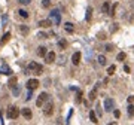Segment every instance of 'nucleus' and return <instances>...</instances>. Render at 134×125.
<instances>
[{
    "label": "nucleus",
    "mask_w": 134,
    "mask_h": 125,
    "mask_svg": "<svg viewBox=\"0 0 134 125\" xmlns=\"http://www.w3.org/2000/svg\"><path fill=\"white\" fill-rule=\"evenodd\" d=\"M37 55H39V57H46V55H48L46 48H45V46H39V49H37Z\"/></svg>",
    "instance_id": "obj_15"
},
{
    "label": "nucleus",
    "mask_w": 134,
    "mask_h": 125,
    "mask_svg": "<svg viewBox=\"0 0 134 125\" xmlns=\"http://www.w3.org/2000/svg\"><path fill=\"white\" fill-rule=\"evenodd\" d=\"M113 115H115V118H119L121 116V112L119 110H113Z\"/></svg>",
    "instance_id": "obj_33"
},
{
    "label": "nucleus",
    "mask_w": 134,
    "mask_h": 125,
    "mask_svg": "<svg viewBox=\"0 0 134 125\" xmlns=\"http://www.w3.org/2000/svg\"><path fill=\"white\" fill-rule=\"evenodd\" d=\"M0 73H1V75H6V76H10V75H12V69H10L7 64H3V66L0 67Z\"/></svg>",
    "instance_id": "obj_8"
},
{
    "label": "nucleus",
    "mask_w": 134,
    "mask_h": 125,
    "mask_svg": "<svg viewBox=\"0 0 134 125\" xmlns=\"http://www.w3.org/2000/svg\"><path fill=\"white\" fill-rule=\"evenodd\" d=\"M97 88H98V85H97V86H95L91 92H89V100H91V101H94V100H95V97H97Z\"/></svg>",
    "instance_id": "obj_16"
},
{
    "label": "nucleus",
    "mask_w": 134,
    "mask_h": 125,
    "mask_svg": "<svg viewBox=\"0 0 134 125\" xmlns=\"http://www.w3.org/2000/svg\"><path fill=\"white\" fill-rule=\"evenodd\" d=\"M27 89H30V91H33V89H36L37 86H39V81L37 79H30V81H27Z\"/></svg>",
    "instance_id": "obj_6"
},
{
    "label": "nucleus",
    "mask_w": 134,
    "mask_h": 125,
    "mask_svg": "<svg viewBox=\"0 0 134 125\" xmlns=\"http://www.w3.org/2000/svg\"><path fill=\"white\" fill-rule=\"evenodd\" d=\"M48 98H49V95H48L46 92H42V94L39 95V98L36 100V106H37V107H42V106H43V103H45V101H48Z\"/></svg>",
    "instance_id": "obj_4"
},
{
    "label": "nucleus",
    "mask_w": 134,
    "mask_h": 125,
    "mask_svg": "<svg viewBox=\"0 0 134 125\" xmlns=\"http://www.w3.org/2000/svg\"><path fill=\"white\" fill-rule=\"evenodd\" d=\"M18 13H19V16H21V18H28V12H27L25 9H19V10H18Z\"/></svg>",
    "instance_id": "obj_19"
},
{
    "label": "nucleus",
    "mask_w": 134,
    "mask_h": 125,
    "mask_svg": "<svg viewBox=\"0 0 134 125\" xmlns=\"http://www.w3.org/2000/svg\"><path fill=\"white\" fill-rule=\"evenodd\" d=\"M45 60H46V63H48V64L54 63V61H55V52H52V51H51V52H48V55L45 57Z\"/></svg>",
    "instance_id": "obj_11"
},
{
    "label": "nucleus",
    "mask_w": 134,
    "mask_h": 125,
    "mask_svg": "<svg viewBox=\"0 0 134 125\" xmlns=\"http://www.w3.org/2000/svg\"><path fill=\"white\" fill-rule=\"evenodd\" d=\"M112 49H113L112 45H106V51H112Z\"/></svg>",
    "instance_id": "obj_37"
},
{
    "label": "nucleus",
    "mask_w": 134,
    "mask_h": 125,
    "mask_svg": "<svg viewBox=\"0 0 134 125\" xmlns=\"http://www.w3.org/2000/svg\"><path fill=\"white\" fill-rule=\"evenodd\" d=\"M9 39H10V33L7 31V33H4V34H3V37L0 39V45L3 46V45H4V43H6V42L9 40Z\"/></svg>",
    "instance_id": "obj_14"
},
{
    "label": "nucleus",
    "mask_w": 134,
    "mask_h": 125,
    "mask_svg": "<svg viewBox=\"0 0 134 125\" xmlns=\"http://www.w3.org/2000/svg\"><path fill=\"white\" fill-rule=\"evenodd\" d=\"M98 63L101 66H106V57L104 55H98Z\"/></svg>",
    "instance_id": "obj_23"
},
{
    "label": "nucleus",
    "mask_w": 134,
    "mask_h": 125,
    "mask_svg": "<svg viewBox=\"0 0 134 125\" xmlns=\"http://www.w3.org/2000/svg\"><path fill=\"white\" fill-rule=\"evenodd\" d=\"M27 70L28 72H31L33 75H39L42 70H43V67L40 66V64H37V63H34V61H31L28 66H27Z\"/></svg>",
    "instance_id": "obj_1"
},
{
    "label": "nucleus",
    "mask_w": 134,
    "mask_h": 125,
    "mask_svg": "<svg viewBox=\"0 0 134 125\" xmlns=\"http://www.w3.org/2000/svg\"><path fill=\"white\" fill-rule=\"evenodd\" d=\"M128 103H130V104L134 103V95H130V97H128Z\"/></svg>",
    "instance_id": "obj_35"
},
{
    "label": "nucleus",
    "mask_w": 134,
    "mask_h": 125,
    "mask_svg": "<svg viewBox=\"0 0 134 125\" xmlns=\"http://www.w3.org/2000/svg\"><path fill=\"white\" fill-rule=\"evenodd\" d=\"M19 109L18 107H15V106H10L9 109H7V118L9 119H16L18 116H19Z\"/></svg>",
    "instance_id": "obj_3"
},
{
    "label": "nucleus",
    "mask_w": 134,
    "mask_h": 125,
    "mask_svg": "<svg viewBox=\"0 0 134 125\" xmlns=\"http://www.w3.org/2000/svg\"><path fill=\"white\" fill-rule=\"evenodd\" d=\"M37 37H42V39H45V37H48V36H46L45 33H39V34H37Z\"/></svg>",
    "instance_id": "obj_36"
},
{
    "label": "nucleus",
    "mask_w": 134,
    "mask_h": 125,
    "mask_svg": "<svg viewBox=\"0 0 134 125\" xmlns=\"http://www.w3.org/2000/svg\"><path fill=\"white\" fill-rule=\"evenodd\" d=\"M82 101V91L78 89V94H76V103H81Z\"/></svg>",
    "instance_id": "obj_25"
},
{
    "label": "nucleus",
    "mask_w": 134,
    "mask_h": 125,
    "mask_svg": "<svg viewBox=\"0 0 134 125\" xmlns=\"http://www.w3.org/2000/svg\"><path fill=\"white\" fill-rule=\"evenodd\" d=\"M21 115H22V116H24L25 119H31V116H33V115H31V110H30L28 107L22 109V110H21Z\"/></svg>",
    "instance_id": "obj_12"
},
{
    "label": "nucleus",
    "mask_w": 134,
    "mask_h": 125,
    "mask_svg": "<svg viewBox=\"0 0 134 125\" xmlns=\"http://www.w3.org/2000/svg\"><path fill=\"white\" fill-rule=\"evenodd\" d=\"M64 30H66L67 33H73V31H75V25H73L72 22H66V24H64Z\"/></svg>",
    "instance_id": "obj_13"
},
{
    "label": "nucleus",
    "mask_w": 134,
    "mask_h": 125,
    "mask_svg": "<svg viewBox=\"0 0 134 125\" xmlns=\"http://www.w3.org/2000/svg\"><path fill=\"white\" fill-rule=\"evenodd\" d=\"M124 72H125V73H130V67H128V66H124Z\"/></svg>",
    "instance_id": "obj_38"
},
{
    "label": "nucleus",
    "mask_w": 134,
    "mask_h": 125,
    "mask_svg": "<svg viewBox=\"0 0 134 125\" xmlns=\"http://www.w3.org/2000/svg\"><path fill=\"white\" fill-rule=\"evenodd\" d=\"M19 31H21L22 34H27V33H28V27H27V25H19Z\"/></svg>",
    "instance_id": "obj_21"
},
{
    "label": "nucleus",
    "mask_w": 134,
    "mask_h": 125,
    "mask_svg": "<svg viewBox=\"0 0 134 125\" xmlns=\"http://www.w3.org/2000/svg\"><path fill=\"white\" fill-rule=\"evenodd\" d=\"M52 112H54V106H52V103H46L45 104V107H43V113L46 115V116H49V115H52Z\"/></svg>",
    "instance_id": "obj_7"
},
{
    "label": "nucleus",
    "mask_w": 134,
    "mask_h": 125,
    "mask_svg": "<svg viewBox=\"0 0 134 125\" xmlns=\"http://www.w3.org/2000/svg\"><path fill=\"white\" fill-rule=\"evenodd\" d=\"M91 13H92V7L87 9V21H91Z\"/></svg>",
    "instance_id": "obj_24"
},
{
    "label": "nucleus",
    "mask_w": 134,
    "mask_h": 125,
    "mask_svg": "<svg viewBox=\"0 0 134 125\" xmlns=\"http://www.w3.org/2000/svg\"><path fill=\"white\" fill-rule=\"evenodd\" d=\"M58 46H60V48H63V49H64V48H66V46H67V42H66V40H64V39H63V40H60V42H58Z\"/></svg>",
    "instance_id": "obj_27"
},
{
    "label": "nucleus",
    "mask_w": 134,
    "mask_h": 125,
    "mask_svg": "<svg viewBox=\"0 0 134 125\" xmlns=\"http://www.w3.org/2000/svg\"><path fill=\"white\" fill-rule=\"evenodd\" d=\"M12 92H13V95H15V97H16V95H19V88H18V86H15V88L12 89Z\"/></svg>",
    "instance_id": "obj_32"
},
{
    "label": "nucleus",
    "mask_w": 134,
    "mask_h": 125,
    "mask_svg": "<svg viewBox=\"0 0 134 125\" xmlns=\"http://www.w3.org/2000/svg\"><path fill=\"white\" fill-rule=\"evenodd\" d=\"M49 4H51V0H42V6L43 7H49Z\"/></svg>",
    "instance_id": "obj_30"
},
{
    "label": "nucleus",
    "mask_w": 134,
    "mask_h": 125,
    "mask_svg": "<svg viewBox=\"0 0 134 125\" xmlns=\"http://www.w3.org/2000/svg\"><path fill=\"white\" fill-rule=\"evenodd\" d=\"M109 6H110V3H109V1H104V3H103V7H101V10H103L104 13H110V10H109Z\"/></svg>",
    "instance_id": "obj_18"
},
{
    "label": "nucleus",
    "mask_w": 134,
    "mask_h": 125,
    "mask_svg": "<svg viewBox=\"0 0 134 125\" xmlns=\"http://www.w3.org/2000/svg\"><path fill=\"white\" fill-rule=\"evenodd\" d=\"M18 1H19L21 4H28V3H30L31 0H18Z\"/></svg>",
    "instance_id": "obj_34"
},
{
    "label": "nucleus",
    "mask_w": 134,
    "mask_h": 125,
    "mask_svg": "<svg viewBox=\"0 0 134 125\" xmlns=\"http://www.w3.org/2000/svg\"><path fill=\"white\" fill-rule=\"evenodd\" d=\"M116 7H118V3H115V4L112 6V9H110V15H112V16L115 15V12H116Z\"/></svg>",
    "instance_id": "obj_29"
},
{
    "label": "nucleus",
    "mask_w": 134,
    "mask_h": 125,
    "mask_svg": "<svg viewBox=\"0 0 134 125\" xmlns=\"http://www.w3.org/2000/svg\"><path fill=\"white\" fill-rule=\"evenodd\" d=\"M115 70H116V67H115V66H110V67L107 69V75H110V76H112V75L115 73Z\"/></svg>",
    "instance_id": "obj_26"
},
{
    "label": "nucleus",
    "mask_w": 134,
    "mask_h": 125,
    "mask_svg": "<svg viewBox=\"0 0 134 125\" xmlns=\"http://www.w3.org/2000/svg\"><path fill=\"white\" fill-rule=\"evenodd\" d=\"M39 27H43V28H46V27H51L52 25V21L51 19H42V21H39V24H37Z\"/></svg>",
    "instance_id": "obj_10"
},
{
    "label": "nucleus",
    "mask_w": 134,
    "mask_h": 125,
    "mask_svg": "<svg viewBox=\"0 0 134 125\" xmlns=\"http://www.w3.org/2000/svg\"><path fill=\"white\" fill-rule=\"evenodd\" d=\"M95 112L98 113V116H101V115H103V110H101V107H100V104H97V107H95Z\"/></svg>",
    "instance_id": "obj_31"
},
{
    "label": "nucleus",
    "mask_w": 134,
    "mask_h": 125,
    "mask_svg": "<svg viewBox=\"0 0 134 125\" xmlns=\"http://www.w3.org/2000/svg\"><path fill=\"white\" fill-rule=\"evenodd\" d=\"M109 125H115V124H109Z\"/></svg>",
    "instance_id": "obj_39"
},
{
    "label": "nucleus",
    "mask_w": 134,
    "mask_h": 125,
    "mask_svg": "<svg viewBox=\"0 0 134 125\" xmlns=\"http://www.w3.org/2000/svg\"><path fill=\"white\" fill-rule=\"evenodd\" d=\"M15 85H16V78H13V76H10V79H9V86L13 89L15 88Z\"/></svg>",
    "instance_id": "obj_20"
},
{
    "label": "nucleus",
    "mask_w": 134,
    "mask_h": 125,
    "mask_svg": "<svg viewBox=\"0 0 134 125\" xmlns=\"http://www.w3.org/2000/svg\"><path fill=\"white\" fill-rule=\"evenodd\" d=\"M127 112H128V115H130V116H133V115H134V106H133V104H130V106H128V110H127Z\"/></svg>",
    "instance_id": "obj_28"
},
{
    "label": "nucleus",
    "mask_w": 134,
    "mask_h": 125,
    "mask_svg": "<svg viewBox=\"0 0 134 125\" xmlns=\"http://www.w3.org/2000/svg\"><path fill=\"white\" fill-rule=\"evenodd\" d=\"M89 119H91V122H94V124H97V122H98L97 115H95V112H94V110H91V112H89Z\"/></svg>",
    "instance_id": "obj_17"
},
{
    "label": "nucleus",
    "mask_w": 134,
    "mask_h": 125,
    "mask_svg": "<svg viewBox=\"0 0 134 125\" xmlns=\"http://www.w3.org/2000/svg\"><path fill=\"white\" fill-rule=\"evenodd\" d=\"M125 57H127V55H125V52H119V54H118V57H116V60H118V61H124V60H125Z\"/></svg>",
    "instance_id": "obj_22"
},
{
    "label": "nucleus",
    "mask_w": 134,
    "mask_h": 125,
    "mask_svg": "<svg viewBox=\"0 0 134 125\" xmlns=\"http://www.w3.org/2000/svg\"><path fill=\"white\" fill-rule=\"evenodd\" d=\"M104 109H106V112L115 110V101H113L112 98H106V100H104Z\"/></svg>",
    "instance_id": "obj_5"
},
{
    "label": "nucleus",
    "mask_w": 134,
    "mask_h": 125,
    "mask_svg": "<svg viewBox=\"0 0 134 125\" xmlns=\"http://www.w3.org/2000/svg\"><path fill=\"white\" fill-rule=\"evenodd\" d=\"M72 63H73L75 66H78V64L81 63V52H75V54L72 55Z\"/></svg>",
    "instance_id": "obj_9"
},
{
    "label": "nucleus",
    "mask_w": 134,
    "mask_h": 125,
    "mask_svg": "<svg viewBox=\"0 0 134 125\" xmlns=\"http://www.w3.org/2000/svg\"><path fill=\"white\" fill-rule=\"evenodd\" d=\"M51 19H52V22H54L55 25H58V24L61 22V13H60L58 9H52V10H51Z\"/></svg>",
    "instance_id": "obj_2"
}]
</instances>
